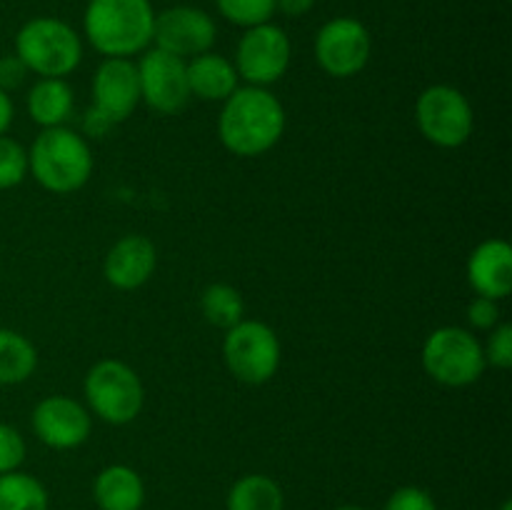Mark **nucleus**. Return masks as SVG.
Listing matches in <instances>:
<instances>
[{
  "label": "nucleus",
  "instance_id": "nucleus-1",
  "mask_svg": "<svg viewBox=\"0 0 512 510\" xmlns=\"http://www.w3.org/2000/svg\"><path fill=\"white\" fill-rule=\"evenodd\" d=\"M285 133V108L268 88L243 85L223 103L218 135L238 158H258L273 150Z\"/></svg>",
  "mask_w": 512,
  "mask_h": 510
},
{
  "label": "nucleus",
  "instance_id": "nucleus-2",
  "mask_svg": "<svg viewBox=\"0 0 512 510\" xmlns=\"http://www.w3.org/2000/svg\"><path fill=\"white\" fill-rule=\"evenodd\" d=\"M150 0H90L83 15L88 43L105 58H133L153 45Z\"/></svg>",
  "mask_w": 512,
  "mask_h": 510
},
{
  "label": "nucleus",
  "instance_id": "nucleus-3",
  "mask_svg": "<svg viewBox=\"0 0 512 510\" xmlns=\"http://www.w3.org/2000/svg\"><path fill=\"white\" fill-rule=\"evenodd\" d=\"M28 173L40 188L55 195H70L93 175V153L85 135L58 125L43 128L28 150Z\"/></svg>",
  "mask_w": 512,
  "mask_h": 510
},
{
  "label": "nucleus",
  "instance_id": "nucleus-4",
  "mask_svg": "<svg viewBox=\"0 0 512 510\" xmlns=\"http://www.w3.org/2000/svg\"><path fill=\"white\" fill-rule=\"evenodd\" d=\"M15 55L40 78H68L83 60V40L65 20L40 15L18 30Z\"/></svg>",
  "mask_w": 512,
  "mask_h": 510
},
{
  "label": "nucleus",
  "instance_id": "nucleus-5",
  "mask_svg": "<svg viewBox=\"0 0 512 510\" xmlns=\"http://www.w3.org/2000/svg\"><path fill=\"white\" fill-rule=\"evenodd\" d=\"M85 403L90 413L108 425H128L140 415L145 388L140 375L128 363L115 358L98 360L83 380Z\"/></svg>",
  "mask_w": 512,
  "mask_h": 510
},
{
  "label": "nucleus",
  "instance_id": "nucleus-6",
  "mask_svg": "<svg viewBox=\"0 0 512 510\" xmlns=\"http://www.w3.org/2000/svg\"><path fill=\"white\" fill-rule=\"evenodd\" d=\"M423 370L440 385L448 388H465L483 378L485 353L483 343L470 330L458 325H443L425 338Z\"/></svg>",
  "mask_w": 512,
  "mask_h": 510
},
{
  "label": "nucleus",
  "instance_id": "nucleus-7",
  "mask_svg": "<svg viewBox=\"0 0 512 510\" xmlns=\"http://www.w3.org/2000/svg\"><path fill=\"white\" fill-rule=\"evenodd\" d=\"M283 358V348L263 320H240L238 325L225 330L223 360L230 375L245 385H263L275 378Z\"/></svg>",
  "mask_w": 512,
  "mask_h": 510
},
{
  "label": "nucleus",
  "instance_id": "nucleus-8",
  "mask_svg": "<svg viewBox=\"0 0 512 510\" xmlns=\"http://www.w3.org/2000/svg\"><path fill=\"white\" fill-rule=\"evenodd\" d=\"M415 120L428 143L438 148H460L475 128L473 105L453 85H430L418 95Z\"/></svg>",
  "mask_w": 512,
  "mask_h": 510
},
{
  "label": "nucleus",
  "instance_id": "nucleus-9",
  "mask_svg": "<svg viewBox=\"0 0 512 510\" xmlns=\"http://www.w3.org/2000/svg\"><path fill=\"white\" fill-rule=\"evenodd\" d=\"M290 60H293V45L288 33L273 23H263L245 30L235 50L233 65L238 78L248 85L268 88L288 73Z\"/></svg>",
  "mask_w": 512,
  "mask_h": 510
},
{
  "label": "nucleus",
  "instance_id": "nucleus-10",
  "mask_svg": "<svg viewBox=\"0 0 512 510\" xmlns=\"http://www.w3.org/2000/svg\"><path fill=\"white\" fill-rule=\"evenodd\" d=\"M373 55V38L358 18H333L315 35V60L330 78H353L363 73Z\"/></svg>",
  "mask_w": 512,
  "mask_h": 510
},
{
  "label": "nucleus",
  "instance_id": "nucleus-11",
  "mask_svg": "<svg viewBox=\"0 0 512 510\" xmlns=\"http://www.w3.org/2000/svg\"><path fill=\"white\" fill-rule=\"evenodd\" d=\"M138 80L140 103L160 115H175L193 98L188 88V60L160 48H148L140 53Z\"/></svg>",
  "mask_w": 512,
  "mask_h": 510
},
{
  "label": "nucleus",
  "instance_id": "nucleus-12",
  "mask_svg": "<svg viewBox=\"0 0 512 510\" xmlns=\"http://www.w3.org/2000/svg\"><path fill=\"white\" fill-rule=\"evenodd\" d=\"M218 38L215 20L205 10L193 5H173V8L155 13L153 43L155 48L188 60L200 53H208Z\"/></svg>",
  "mask_w": 512,
  "mask_h": 510
},
{
  "label": "nucleus",
  "instance_id": "nucleus-13",
  "mask_svg": "<svg viewBox=\"0 0 512 510\" xmlns=\"http://www.w3.org/2000/svg\"><path fill=\"white\" fill-rule=\"evenodd\" d=\"M140 105L138 65L133 58H105L93 75V110L108 125L125 123Z\"/></svg>",
  "mask_w": 512,
  "mask_h": 510
},
{
  "label": "nucleus",
  "instance_id": "nucleus-14",
  "mask_svg": "<svg viewBox=\"0 0 512 510\" xmlns=\"http://www.w3.org/2000/svg\"><path fill=\"white\" fill-rule=\"evenodd\" d=\"M30 425H33L35 438L48 448L73 450L90 438L93 420H90V410L78 400L68 395H50L35 405Z\"/></svg>",
  "mask_w": 512,
  "mask_h": 510
},
{
  "label": "nucleus",
  "instance_id": "nucleus-15",
  "mask_svg": "<svg viewBox=\"0 0 512 510\" xmlns=\"http://www.w3.org/2000/svg\"><path fill=\"white\" fill-rule=\"evenodd\" d=\"M158 265V250L145 235H123L108 250L103 263V275L113 288L138 290L148 283Z\"/></svg>",
  "mask_w": 512,
  "mask_h": 510
},
{
  "label": "nucleus",
  "instance_id": "nucleus-16",
  "mask_svg": "<svg viewBox=\"0 0 512 510\" xmlns=\"http://www.w3.org/2000/svg\"><path fill=\"white\" fill-rule=\"evenodd\" d=\"M468 283L483 298H508L512 290V248L508 240L488 238L470 253Z\"/></svg>",
  "mask_w": 512,
  "mask_h": 510
},
{
  "label": "nucleus",
  "instance_id": "nucleus-17",
  "mask_svg": "<svg viewBox=\"0 0 512 510\" xmlns=\"http://www.w3.org/2000/svg\"><path fill=\"white\" fill-rule=\"evenodd\" d=\"M188 88L195 98L208 100V103H225L240 88L238 70L233 60L208 50L188 60Z\"/></svg>",
  "mask_w": 512,
  "mask_h": 510
},
{
  "label": "nucleus",
  "instance_id": "nucleus-18",
  "mask_svg": "<svg viewBox=\"0 0 512 510\" xmlns=\"http://www.w3.org/2000/svg\"><path fill=\"white\" fill-rule=\"evenodd\" d=\"M93 500L98 510H140L145 503V483L130 465H108L95 475Z\"/></svg>",
  "mask_w": 512,
  "mask_h": 510
},
{
  "label": "nucleus",
  "instance_id": "nucleus-19",
  "mask_svg": "<svg viewBox=\"0 0 512 510\" xmlns=\"http://www.w3.org/2000/svg\"><path fill=\"white\" fill-rule=\"evenodd\" d=\"M73 88L65 78H40L33 88L28 90L25 108H28L30 120L40 128H58L73 113Z\"/></svg>",
  "mask_w": 512,
  "mask_h": 510
},
{
  "label": "nucleus",
  "instance_id": "nucleus-20",
  "mask_svg": "<svg viewBox=\"0 0 512 510\" xmlns=\"http://www.w3.org/2000/svg\"><path fill=\"white\" fill-rule=\"evenodd\" d=\"M228 510H283L285 493L270 475L250 473L235 480L225 498Z\"/></svg>",
  "mask_w": 512,
  "mask_h": 510
},
{
  "label": "nucleus",
  "instance_id": "nucleus-21",
  "mask_svg": "<svg viewBox=\"0 0 512 510\" xmlns=\"http://www.w3.org/2000/svg\"><path fill=\"white\" fill-rule=\"evenodd\" d=\"M38 368V350L23 333L0 328V385H20Z\"/></svg>",
  "mask_w": 512,
  "mask_h": 510
},
{
  "label": "nucleus",
  "instance_id": "nucleus-22",
  "mask_svg": "<svg viewBox=\"0 0 512 510\" xmlns=\"http://www.w3.org/2000/svg\"><path fill=\"white\" fill-rule=\"evenodd\" d=\"M50 498L35 475L13 470L0 475V510H48Z\"/></svg>",
  "mask_w": 512,
  "mask_h": 510
},
{
  "label": "nucleus",
  "instance_id": "nucleus-23",
  "mask_svg": "<svg viewBox=\"0 0 512 510\" xmlns=\"http://www.w3.org/2000/svg\"><path fill=\"white\" fill-rule=\"evenodd\" d=\"M200 310L210 325L228 330L238 325L245 315V300L238 288L228 283H213L200 295Z\"/></svg>",
  "mask_w": 512,
  "mask_h": 510
},
{
  "label": "nucleus",
  "instance_id": "nucleus-24",
  "mask_svg": "<svg viewBox=\"0 0 512 510\" xmlns=\"http://www.w3.org/2000/svg\"><path fill=\"white\" fill-rule=\"evenodd\" d=\"M215 5L228 23L245 30L270 23L275 15V0H215Z\"/></svg>",
  "mask_w": 512,
  "mask_h": 510
},
{
  "label": "nucleus",
  "instance_id": "nucleus-25",
  "mask_svg": "<svg viewBox=\"0 0 512 510\" xmlns=\"http://www.w3.org/2000/svg\"><path fill=\"white\" fill-rule=\"evenodd\" d=\"M28 175V150L18 140L0 135V190L20 185Z\"/></svg>",
  "mask_w": 512,
  "mask_h": 510
},
{
  "label": "nucleus",
  "instance_id": "nucleus-26",
  "mask_svg": "<svg viewBox=\"0 0 512 510\" xmlns=\"http://www.w3.org/2000/svg\"><path fill=\"white\" fill-rule=\"evenodd\" d=\"M485 363L493 365V368L508 370L512 368V325L510 323H498L490 330L488 343L483 345Z\"/></svg>",
  "mask_w": 512,
  "mask_h": 510
},
{
  "label": "nucleus",
  "instance_id": "nucleus-27",
  "mask_svg": "<svg viewBox=\"0 0 512 510\" xmlns=\"http://www.w3.org/2000/svg\"><path fill=\"white\" fill-rule=\"evenodd\" d=\"M25 453H28V448H25L23 435L13 425L0 423V475L20 470Z\"/></svg>",
  "mask_w": 512,
  "mask_h": 510
},
{
  "label": "nucleus",
  "instance_id": "nucleus-28",
  "mask_svg": "<svg viewBox=\"0 0 512 510\" xmlns=\"http://www.w3.org/2000/svg\"><path fill=\"white\" fill-rule=\"evenodd\" d=\"M383 510H438L433 495L418 485H403L385 500Z\"/></svg>",
  "mask_w": 512,
  "mask_h": 510
},
{
  "label": "nucleus",
  "instance_id": "nucleus-29",
  "mask_svg": "<svg viewBox=\"0 0 512 510\" xmlns=\"http://www.w3.org/2000/svg\"><path fill=\"white\" fill-rule=\"evenodd\" d=\"M468 323L478 330H493L500 323V305L498 300H490L478 295L468 305Z\"/></svg>",
  "mask_w": 512,
  "mask_h": 510
},
{
  "label": "nucleus",
  "instance_id": "nucleus-30",
  "mask_svg": "<svg viewBox=\"0 0 512 510\" xmlns=\"http://www.w3.org/2000/svg\"><path fill=\"white\" fill-rule=\"evenodd\" d=\"M28 73L30 70L25 68V63L18 55H3L0 58V90L10 93V90L20 88L25 83V78H28Z\"/></svg>",
  "mask_w": 512,
  "mask_h": 510
},
{
  "label": "nucleus",
  "instance_id": "nucleus-31",
  "mask_svg": "<svg viewBox=\"0 0 512 510\" xmlns=\"http://www.w3.org/2000/svg\"><path fill=\"white\" fill-rule=\"evenodd\" d=\"M315 5V0H275V13H283L288 18H303L305 13H310Z\"/></svg>",
  "mask_w": 512,
  "mask_h": 510
},
{
  "label": "nucleus",
  "instance_id": "nucleus-32",
  "mask_svg": "<svg viewBox=\"0 0 512 510\" xmlns=\"http://www.w3.org/2000/svg\"><path fill=\"white\" fill-rule=\"evenodd\" d=\"M13 115H15V108H13V100H10V93L0 90V135L8 133V128L13 125Z\"/></svg>",
  "mask_w": 512,
  "mask_h": 510
},
{
  "label": "nucleus",
  "instance_id": "nucleus-33",
  "mask_svg": "<svg viewBox=\"0 0 512 510\" xmlns=\"http://www.w3.org/2000/svg\"><path fill=\"white\" fill-rule=\"evenodd\" d=\"M335 510H365V508H360V505H338Z\"/></svg>",
  "mask_w": 512,
  "mask_h": 510
},
{
  "label": "nucleus",
  "instance_id": "nucleus-34",
  "mask_svg": "<svg viewBox=\"0 0 512 510\" xmlns=\"http://www.w3.org/2000/svg\"><path fill=\"white\" fill-rule=\"evenodd\" d=\"M500 510H512V500H505V503L500 505Z\"/></svg>",
  "mask_w": 512,
  "mask_h": 510
}]
</instances>
